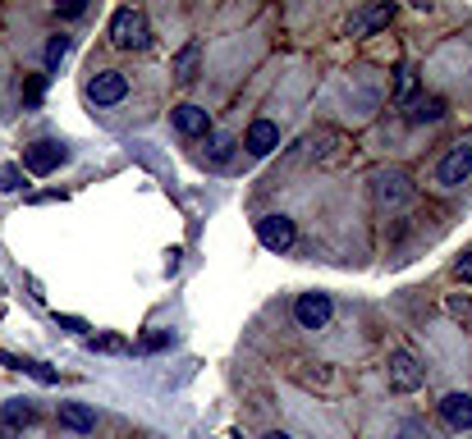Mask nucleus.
I'll use <instances>...</instances> for the list:
<instances>
[{
    "label": "nucleus",
    "instance_id": "obj_25",
    "mask_svg": "<svg viewBox=\"0 0 472 439\" xmlns=\"http://www.w3.org/2000/svg\"><path fill=\"white\" fill-rule=\"evenodd\" d=\"M56 325H60V330H69V334H83V330H88L83 321H78V316H56Z\"/></svg>",
    "mask_w": 472,
    "mask_h": 439
},
{
    "label": "nucleus",
    "instance_id": "obj_21",
    "mask_svg": "<svg viewBox=\"0 0 472 439\" xmlns=\"http://www.w3.org/2000/svg\"><path fill=\"white\" fill-rule=\"evenodd\" d=\"M413 88H417V73L404 64V69H399V83H395V97H399V101H408V97H413Z\"/></svg>",
    "mask_w": 472,
    "mask_h": 439
},
{
    "label": "nucleus",
    "instance_id": "obj_11",
    "mask_svg": "<svg viewBox=\"0 0 472 439\" xmlns=\"http://www.w3.org/2000/svg\"><path fill=\"white\" fill-rule=\"evenodd\" d=\"M390 19H395V5H372V10H363V14L348 19V32H353V37H367V32L385 28Z\"/></svg>",
    "mask_w": 472,
    "mask_h": 439
},
{
    "label": "nucleus",
    "instance_id": "obj_18",
    "mask_svg": "<svg viewBox=\"0 0 472 439\" xmlns=\"http://www.w3.org/2000/svg\"><path fill=\"white\" fill-rule=\"evenodd\" d=\"M23 188V170L19 165H0V192H19Z\"/></svg>",
    "mask_w": 472,
    "mask_h": 439
},
{
    "label": "nucleus",
    "instance_id": "obj_22",
    "mask_svg": "<svg viewBox=\"0 0 472 439\" xmlns=\"http://www.w3.org/2000/svg\"><path fill=\"white\" fill-rule=\"evenodd\" d=\"M88 348H92V352H129V343H124V339H115V334H106V339H88Z\"/></svg>",
    "mask_w": 472,
    "mask_h": 439
},
{
    "label": "nucleus",
    "instance_id": "obj_7",
    "mask_svg": "<svg viewBox=\"0 0 472 439\" xmlns=\"http://www.w3.org/2000/svg\"><path fill=\"white\" fill-rule=\"evenodd\" d=\"M390 384H395L399 393H413L422 384V367H417L413 352H395V357H390Z\"/></svg>",
    "mask_w": 472,
    "mask_h": 439
},
{
    "label": "nucleus",
    "instance_id": "obj_6",
    "mask_svg": "<svg viewBox=\"0 0 472 439\" xmlns=\"http://www.w3.org/2000/svg\"><path fill=\"white\" fill-rule=\"evenodd\" d=\"M294 316H298L303 330H322V325L330 321V298H326V293H298Z\"/></svg>",
    "mask_w": 472,
    "mask_h": 439
},
{
    "label": "nucleus",
    "instance_id": "obj_28",
    "mask_svg": "<svg viewBox=\"0 0 472 439\" xmlns=\"http://www.w3.org/2000/svg\"><path fill=\"white\" fill-rule=\"evenodd\" d=\"M266 439H289V435H280V430H275V435H266Z\"/></svg>",
    "mask_w": 472,
    "mask_h": 439
},
{
    "label": "nucleus",
    "instance_id": "obj_26",
    "mask_svg": "<svg viewBox=\"0 0 472 439\" xmlns=\"http://www.w3.org/2000/svg\"><path fill=\"white\" fill-rule=\"evenodd\" d=\"M459 279H468V284H472V252L459 257Z\"/></svg>",
    "mask_w": 472,
    "mask_h": 439
},
{
    "label": "nucleus",
    "instance_id": "obj_3",
    "mask_svg": "<svg viewBox=\"0 0 472 439\" xmlns=\"http://www.w3.org/2000/svg\"><path fill=\"white\" fill-rule=\"evenodd\" d=\"M468 174H472V147H468V142H459V147H450V151H445V161L436 165V183L459 188Z\"/></svg>",
    "mask_w": 472,
    "mask_h": 439
},
{
    "label": "nucleus",
    "instance_id": "obj_19",
    "mask_svg": "<svg viewBox=\"0 0 472 439\" xmlns=\"http://www.w3.org/2000/svg\"><path fill=\"white\" fill-rule=\"evenodd\" d=\"M170 343H175V334H170V330H151L138 348H142V352H161V348H170Z\"/></svg>",
    "mask_w": 472,
    "mask_h": 439
},
{
    "label": "nucleus",
    "instance_id": "obj_20",
    "mask_svg": "<svg viewBox=\"0 0 472 439\" xmlns=\"http://www.w3.org/2000/svg\"><path fill=\"white\" fill-rule=\"evenodd\" d=\"M64 55H69V37H51V42H47V64L56 69Z\"/></svg>",
    "mask_w": 472,
    "mask_h": 439
},
{
    "label": "nucleus",
    "instance_id": "obj_17",
    "mask_svg": "<svg viewBox=\"0 0 472 439\" xmlns=\"http://www.w3.org/2000/svg\"><path fill=\"white\" fill-rule=\"evenodd\" d=\"M193 69H198V42H193L184 55H179V64H175V73H179V83H188L193 78Z\"/></svg>",
    "mask_w": 472,
    "mask_h": 439
},
{
    "label": "nucleus",
    "instance_id": "obj_5",
    "mask_svg": "<svg viewBox=\"0 0 472 439\" xmlns=\"http://www.w3.org/2000/svg\"><path fill=\"white\" fill-rule=\"evenodd\" d=\"M88 97H92L97 106H115V101H124V97H129V78H124L120 69H106V73H97V78H92Z\"/></svg>",
    "mask_w": 472,
    "mask_h": 439
},
{
    "label": "nucleus",
    "instance_id": "obj_27",
    "mask_svg": "<svg viewBox=\"0 0 472 439\" xmlns=\"http://www.w3.org/2000/svg\"><path fill=\"white\" fill-rule=\"evenodd\" d=\"M404 439H431V435H426V430L413 421V426H404Z\"/></svg>",
    "mask_w": 472,
    "mask_h": 439
},
{
    "label": "nucleus",
    "instance_id": "obj_14",
    "mask_svg": "<svg viewBox=\"0 0 472 439\" xmlns=\"http://www.w3.org/2000/svg\"><path fill=\"white\" fill-rule=\"evenodd\" d=\"M441 114H445V101H441V97H417V101L408 106V119H413V124H436Z\"/></svg>",
    "mask_w": 472,
    "mask_h": 439
},
{
    "label": "nucleus",
    "instance_id": "obj_13",
    "mask_svg": "<svg viewBox=\"0 0 472 439\" xmlns=\"http://www.w3.org/2000/svg\"><path fill=\"white\" fill-rule=\"evenodd\" d=\"M32 417H37V408L28 403V398H10V403H5V412H0L5 430H23V426H32Z\"/></svg>",
    "mask_w": 472,
    "mask_h": 439
},
{
    "label": "nucleus",
    "instance_id": "obj_9",
    "mask_svg": "<svg viewBox=\"0 0 472 439\" xmlns=\"http://www.w3.org/2000/svg\"><path fill=\"white\" fill-rule=\"evenodd\" d=\"M244 147H248L253 156H270L275 147H280V129H275L270 119H257V124L248 129V138H244Z\"/></svg>",
    "mask_w": 472,
    "mask_h": 439
},
{
    "label": "nucleus",
    "instance_id": "obj_12",
    "mask_svg": "<svg viewBox=\"0 0 472 439\" xmlns=\"http://www.w3.org/2000/svg\"><path fill=\"white\" fill-rule=\"evenodd\" d=\"M441 417H445L454 430H468V426H472V398H468V393H450L445 403H441Z\"/></svg>",
    "mask_w": 472,
    "mask_h": 439
},
{
    "label": "nucleus",
    "instance_id": "obj_4",
    "mask_svg": "<svg viewBox=\"0 0 472 439\" xmlns=\"http://www.w3.org/2000/svg\"><path fill=\"white\" fill-rule=\"evenodd\" d=\"M257 238L270 252H289L294 248V220L289 215H262L257 220Z\"/></svg>",
    "mask_w": 472,
    "mask_h": 439
},
{
    "label": "nucleus",
    "instance_id": "obj_2",
    "mask_svg": "<svg viewBox=\"0 0 472 439\" xmlns=\"http://www.w3.org/2000/svg\"><path fill=\"white\" fill-rule=\"evenodd\" d=\"M64 147L60 142H32V147H23V170L28 174H51V170H60L64 165Z\"/></svg>",
    "mask_w": 472,
    "mask_h": 439
},
{
    "label": "nucleus",
    "instance_id": "obj_8",
    "mask_svg": "<svg viewBox=\"0 0 472 439\" xmlns=\"http://www.w3.org/2000/svg\"><path fill=\"white\" fill-rule=\"evenodd\" d=\"M175 129L179 133H188V138H202V133H211V114L202 110V106H175Z\"/></svg>",
    "mask_w": 472,
    "mask_h": 439
},
{
    "label": "nucleus",
    "instance_id": "obj_15",
    "mask_svg": "<svg viewBox=\"0 0 472 439\" xmlns=\"http://www.w3.org/2000/svg\"><path fill=\"white\" fill-rule=\"evenodd\" d=\"M0 362L14 367V371H28L32 380H42V384H56V371H51V367H42V362H28V357H14V352H0Z\"/></svg>",
    "mask_w": 472,
    "mask_h": 439
},
{
    "label": "nucleus",
    "instance_id": "obj_10",
    "mask_svg": "<svg viewBox=\"0 0 472 439\" xmlns=\"http://www.w3.org/2000/svg\"><path fill=\"white\" fill-rule=\"evenodd\" d=\"M60 426L73 435H92L97 430V412L88 403H60Z\"/></svg>",
    "mask_w": 472,
    "mask_h": 439
},
{
    "label": "nucleus",
    "instance_id": "obj_24",
    "mask_svg": "<svg viewBox=\"0 0 472 439\" xmlns=\"http://www.w3.org/2000/svg\"><path fill=\"white\" fill-rule=\"evenodd\" d=\"M450 316H454V321H472V307L463 298H450Z\"/></svg>",
    "mask_w": 472,
    "mask_h": 439
},
{
    "label": "nucleus",
    "instance_id": "obj_23",
    "mask_svg": "<svg viewBox=\"0 0 472 439\" xmlns=\"http://www.w3.org/2000/svg\"><path fill=\"white\" fill-rule=\"evenodd\" d=\"M42 92H47V78H42V73H37V78H28V83H23V101H28V106H37V101H42Z\"/></svg>",
    "mask_w": 472,
    "mask_h": 439
},
{
    "label": "nucleus",
    "instance_id": "obj_1",
    "mask_svg": "<svg viewBox=\"0 0 472 439\" xmlns=\"http://www.w3.org/2000/svg\"><path fill=\"white\" fill-rule=\"evenodd\" d=\"M110 42L124 46V51H142V46L151 42L147 14H138V10H115V19H110Z\"/></svg>",
    "mask_w": 472,
    "mask_h": 439
},
{
    "label": "nucleus",
    "instance_id": "obj_16",
    "mask_svg": "<svg viewBox=\"0 0 472 439\" xmlns=\"http://www.w3.org/2000/svg\"><path fill=\"white\" fill-rule=\"evenodd\" d=\"M376 197H381V202H404V197H408V179L404 174H381L376 179Z\"/></svg>",
    "mask_w": 472,
    "mask_h": 439
}]
</instances>
